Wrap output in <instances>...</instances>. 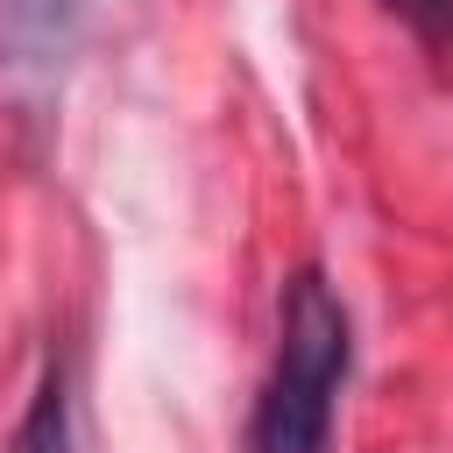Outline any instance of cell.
Wrapping results in <instances>:
<instances>
[{
    "mask_svg": "<svg viewBox=\"0 0 453 453\" xmlns=\"http://www.w3.org/2000/svg\"><path fill=\"white\" fill-rule=\"evenodd\" d=\"M396 21H411L418 35H446L453 28V0H382Z\"/></svg>",
    "mask_w": 453,
    "mask_h": 453,
    "instance_id": "cell-3",
    "label": "cell"
},
{
    "mask_svg": "<svg viewBox=\"0 0 453 453\" xmlns=\"http://www.w3.org/2000/svg\"><path fill=\"white\" fill-rule=\"evenodd\" d=\"M347 361H354V333H347L340 290L326 283V269H297L283 283L276 361L248 418V453H333Z\"/></svg>",
    "mask_w": 453,
    "mask_h": 453,
    "instance_id": "cell-1",
    "label": "cell"
},
{
    "mask_svg": "<svg viewBox=\"0 0 453 453\" xmlns=\"http://www.w3.org/2000/svg\"><path fill=\"white\" fill-rule=\"evenodd\" d=\"M7 453H71V375L64 361H50L7 432Z\"/></svg>",
    "mask_w": 453,
    "mask_h": 453,
    "instance_id": "cell-2",
    "label": "cell"
}]
</instances>
